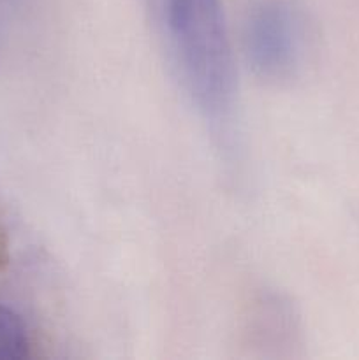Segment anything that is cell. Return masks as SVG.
I'll return each mask as SVG.
<instances>
[{"instance_id": "obj_3", "label": "cell", "mask_w": 359, "mask_h": 360, "mask_svg": "<svg viewBox=\"0 0 359 360\" xmlns=\"http://www.w3.org/2000/svg\"><path fill=\"white\" fill-rule=\"evenodd\" d=\"M30 333L27 323L11 308L0 306V360L30 357Z\"/></svg>"}, {"instance_id": "obj_1", "label": "cell", "mask_w": 359, "mask_h": 360, "mask_svg": "<svg viewBox=\"0 0 359 360\" xmlns=\"http://www.w3.org/2000/svg\"><path fill=\"white\" fill-rule=\"evenodd\" d=\"M183 88L203 118L225 134L236 111V72L222 0H155Z\"/></svg>"}, {"instance_id": "obj_2", "label": "cell", "mask_w": 359, "mask_h": 360, "mask_svg": "<svg viewBox=\"0 0 359 360\" xmlns=\"http://www.w3.org/2000/svg\"><path fill=\"white\" fill-rule=\"evenodd\" d=\"M245 53L253 72L285 83L301 72L308 49L306 18L294 0H256L243 25Z\"/></svg>"}, {"instance_id": "obj_4", "label": "cell", "mask_w": 359, "mask_h": 360, "mask_svg": "<svg viewBox=\"0 0 359 360\" xmlns=\"http://www.w3.org/2000/svg\"><path fill=\"white\" fill-rule=\"evenodd\" d=\"M7 255V241H6V231H4L2 224H0V267L6 264Z\"/></svg>"}]
</instances>
